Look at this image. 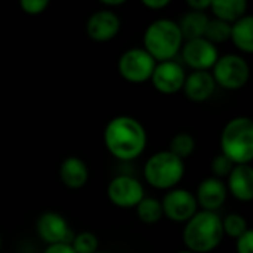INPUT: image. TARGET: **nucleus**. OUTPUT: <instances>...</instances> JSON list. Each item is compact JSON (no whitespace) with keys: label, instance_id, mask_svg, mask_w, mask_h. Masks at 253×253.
I'll return each instance as SVG.
<instances>
[{"label":"nucleus","instance_id":"29","mask_svg":"<svg viewBox=\"0 0 253 253\" xmlns=\"http://www.w3.org/2000/svg\"><path fill=\"white\" fill-rule=\"evenodd\" d=\"M43 253H76L73 251L70 243H58V245H49Z\"/></svg>","mask_w":253,"mask_h":253},{"label":"nucleus","instance_id":"14","mask_svg":"<svg viewBox=\"0 0 253 253\" xmlns=\"http://www.w3.org/2000/svg\"><path fill=\"white\" fill-rule=\"evenodd\" d=\"M227 185L222 179H218L215 176L206 178L200 182L197 193H196V202L197 206H200L206 212H216L227 200Z\"/></svg>","mask_w":253,"mask_h":253},{"label":"nucleus","instance_id":"20","mask_svg":"<svg viewBox=\"0 0 253 253\" xmlns=\"http://www.w3.org/2000/svg\"><path fill=\"white\" fill-rule=\"evenodd\" d=\"M209 16L205 12H194L190 10L187 12L181 21L178 22L182 39L185 40H193V39H200L205 36V30L209 22Z\"/></svg>","mask_w":253,"mask_h":253},{"label":"nucleus","instance_id":"27","mask_svg":"<svg viewBox=\"0 0 253 253\" xmlns=\"http://www.w3.org/2000/svg\"><path fill=\"white\" fill-rule=\"evenodd\" d=\"M19 6L24 13L27 15H40L49 6L47 0H21Z\"/></svg>","mask_w":253,"mask_h":253},{"label":"nucleus","instance_id":"6","mask_svg":"<svg viewBox=\"0 0 253 253\" xmlns=\"http://www.w3.org/2000/svg\"><path fill=\"white\" fill-rule=\"evenodd\" d=\"M211 74L218 86L228 90H237L249 82L251 68L240 55L227 53L216 59Z\"/></svg>","mask_w":253,"mask_h":253},{"label":"nucleus","instance_id":"10","mask_svg":"<svg viewBox=\"0 0 253 253\" xmlns=\"http://www.w3.org/2000/svg\"><path fill=\"white\" fill-rule=\"evenodd\" d=\"M185 70L182 65L173 59L157 62L154 67V71L150 77L153 86L156 90L165 95H173L182 90L184 82H185Z\"/></svg>","mask_w":253,"mask_h":253},{"label":"nucleus","instance_id":"35","mask_svg":"<svg viewBox=\"0 0 253 253\" xmlns=\"http://www.w3.org/2000/svg\"><path fill=\"white\" fill-rule=\"evenodd\" d=\"M96 253H107V252H96Z\"/></svg>","mask_w":253,"mask_h":253},{"label":"nucleus","instance_id":"7","mask_svg":"<svg viewBox=\"0 0 253 253\" xmlns=\"http://www.w3.org/2000/svg\"><path fill=\"white\" fill-rule=\"evenodd\" d=\"M156 61L142 47H133L122 53L117 62L119 74L130 83H144L150 80Z\"/></svg>","mask_w":253,"mask_h":253},{"label":"nucleus","instance_id":"24","mask_svg":"<svg viewBox=\"0 0 253 253\" xmlns=\"http://www.w3.org/2000/svg\"><path fill=\"white\" fill-rule=\"evenodd\" d=\"M71 248L76 253L99 252V240L90 231H82L71 240Z\"/></svg>","mask_w":253,"mask_h":253},{"label":"nucleus","instance_id":"1","mask_svg":"<svg viewBox=\"0 0 253 253\" xmlns=\"http://www.w3.org/2000/svg\"><path fill=\"white\" fill-rule=\"evenodd\" d=\"M104 144L108 153L122 160L138 159L147 147V132L139 120L130 116L111 119L104 129Z\"/></svg>","mask_w":253,"mask_h":253},{"label":"nucleus","instance_id":"23","mask_svg":"<svg viewBox=\"0 0 253 253\" xmlns=\"http://www.w3.org/2000/svg\"><path fill=\"white\" fill-rule=\"evenodd\" d=\"M230 33H231V24L215 18V19H209L203 37L215 44L230 40Z\"/></svg>","mask_w":253,"mask_h":253},{"label":"nucleus","instance_id":"17","mask_svg":"<svg viewBox=\"0 0 253 253\" xmlns=\"http://www.w3.org/2000/svg\"><path fill=\"white\" fill-rule=\"evenodd\" d=\"M59 179L67 188L79 190L84 187V184L87 182L89 169L82 159L70 156L59 166Z\"/></svg>","mask_w":253,"mask_h":253},{"label":"nucleus","instance_id":"33","mask_svg":"<svg viewBox=\"0 0 253 253\" xmlns=\"http://www.w3.org/2000/svg\"><path fill=\"white\" fill-rule=\"evenodd\" d=\"M178 253H193V252H190V251H181V252H178Z\"/></svg>","mask_w":253,"mask_h":253},{"label":"nucleus","instance_id":"30","mask_svg":"<svg viewBox=\"0 0 253 253\" xmlns=\"http://www.w3.org/2000/svg\"><path fill=\"white\" fill-rule=\"evenodd\" d=\"M187 4L194 12H205L211 7V0H188Z\"/></svg>","mask_w":253,"mask_h":253},{"label":"nucleus","instance_id":"16","mask_svg":"<svg viewBox=\"0 0 253 253\" xmlns=\"http://www.w3.org/2000/svg\"><path fill=\"white\" fill-rule=\"evenodd\" d=\"M228 178L227 191L240 202H251L253 199V169L249 165H236Z\"/></svg>","mask_w":253,"mask_h":253},{"label":"nucleus","instance_id":"8","mask_svg":"<svg viewBox=\"0 0 253 253\" xmlns=\"http://www.w3.org/2000/svg\"><path fill=\"white\" fill-rule=\"evenodd\" d=\"M107 196L114 206L130 209L138 206V203L145 197V193L142 184L136 178L120 175L110 181L107 187Z\"/></svg>","mask_w":253,"mask_h":253},{"label":"nucleus","instance_id":"11","mask_svg":"<svg viewBox=\"0 0 253 253\" xmlns=\"http://www.w3.org/2000/svg\"><path fill=\"white\" fill-rule=\"evenodd\" d=\"M182 58L194 71H208L215 65L219 53L213 43L200 37L185 42L182 46Z\"/></svg>","mask_w":253,"mask_h":253},{"label":"nucleus","instance_id":"22","mask_svg":"<svg viewBox=\"0 0 253 253\" xmlns=\"http://www.w3.org/2000/svg\"><path fill=\"white\" fill-rule=\"evenodd\" d=\"M196 150V139L187 133V132H179L176 133L172 141H170V147H169V151L176 156L178 159H181L182 162L185 159H188Z\"/></svg>","mask_w":253,"mask_h":253},{"label":"nucleus","instance_id":"5","mask_svg":"<svg viewBox=\"0 0 253 253\" xmlns=\"http://www.w3.org/2000/svg\"><path fill=\"white\" fill-rule=\"evenodd\" d=\"M185 175V165L169 150L153 154L144 166L145 181L159 190H169L179 184Z\"/></svg>","mask_w":253,"mask_h":253},{"label":"nucleus","instance_id":"26","mask_svg":"<svg viewBox=\"0 0 253 253\" xmlns=\"http://www.w3.org/2000/svg\"><path fill=\"white\" fill-rule=\"evenodd\" d=\"M234 166H236V165H233L225 156L219 154V156H216V157L212 160V172H213V176L218 178V179L227 178Z\"/></svg>","mask_w":253,"mask_h":253},{"label":"nucleus","instance_id":"2","mask_svg":"<svg viewBox=\"0 0 253 253\" xmlns=\"http://www.w3.org/2000/svg\"><path fill=\"white\" fill-rule=\"evenodd\" d=\"M222 239V218L216 212H197L185 222L182 231L184 245L193 253L212 252L221 245Z\"/></svg>","mask_w":253,"mask_h":253},{"label":"nucleus","instance_id":"34","mask_svg":"<svg viewBox=\"0 0 253 253\" xmlns=\"http://www.w3.org/2000/svg\"><path fill=\"white\" fill-rule=\"evenodd\" d=\"M0 248H1V239H0Z\"/></svg>","mask_w":253,"mask_h":253},{"label":"nucleus","instance_id":"13","mask_svg":"<svg viewBox=\"0 0 253 253\" xmlns=\"http://www.w3.org/2000/svg\"><path fill=\"white\" fill-rule=\"evenodd\" d=\"M120 18L110 9H99L93 12L86 22V33L95 42L113 40L120 31Z\"/></svg>","mask_w":253,"mask_h":253},{"label":"nucleus","instance_id":"3","mask_svg":"<svg viewBox=\"0 0 253 253\" xmlns=\"http://www.w3.org/2000/svg\"><path fill=\"white\" fill-rule=\"evenodd\" d=\"M182 34L178 22L160 18L153 21L144 33V50H147L156 62L170 61L182 47Z\"/></svg>","mask_w":253,"mask_h":253},{"label":"nucleus","instance_id":"25","mask_svg":"<svg viewBox=\"0 0 253 253\" xmlns=\"http://www.w3.org/2000/svg\"><path fill=\"white\" fill-rule=\"evenodd\" d=\"M222 230H224V236L227 234L233 239H239L242 234H245L249 230V227H248V221L243 216L237 213H231L222 219Z\"/></svg>","mask_w":253,"mask_h":253},{"label":"nucleus","instance_id":"12","mask_svg":"<svg viewBox=\"0 0 253 253\" xmlns=\"http://www.w3.org/2000/svg\"><path fill=\"white\" fill-rule=\"evenodd\" d=\"M36 230L39 237L47 245L71 243V231L64 216L56 212H44L39 216Z\"/></svg>","mask_w":253,"mask_h":253},{"label":"nucleus","instance_id":"21","mask_svg":"<svg viewBox=\"0 0 253 253\" xmlns=\"http://www.w3.org/2000/svg\"><path fill=\"white\" fill-rule=\"evenodd\" d=\"M136 215L144 224L153 225L163 218L162 203L154 197H144L136 206Z\"/></svg>","mask_w":253,"mask_h":253},{"label":"nucleus","instance_id":"18","mask_svg":"<svg viewBox=\"0 0 253 253\" xmlns=\"http://www.w3.org/2000/svg\"><path fill=\"white\" fill-rule=\"evenodd\" d=\"M216 19L228 24H234L246 15L248 1L246 0H212L211 7Z\"/></svg>","mask_w":253,"mask_h":253},{"label":"nucleus","instance_id":"15","mask_svg":"<svg viewBox=\"0 0 253 253\" xmlns=\"http://www.w3.org/2000/svg\"><path fill=\"white\" fill-rule=\"evenodd\" d=\"M216 83L209 71H193L185 77L182 90L190 101H208L215 92Z\"/></svg>","mask_w":253,"mask_h":253},{"label":"nucleus","instance_id":"19","mask_svg":"<svg viewBox=\"0 0 253 253\" xmlns=\"http://www.w3.org/2000/svg\"><path fill=\"white\" fill-rule=\"evenodd\" d=\"M230 39L234 43V46L245 52H253V18L251 15H245L234 24H231V33Z\"/></svg>","mask_w":253,"mask_h":253},{"label":"nucleus","instance_id":"32","mask_svg":"<svg viewBox=\"0 0 253 253\" xmlns=\"http://www.w3.org/2000/svg\"><path fill=\"white\" fill-rule=\"evenodd\" d=\"M101 3L105 4V6L113 7V6H122V4H125V0H102Z\"/></svg>","mask_w":253,"mask_h":253},{"label":"nucleus","instance_id":"31","mask_svg":"<svg viewBox=\"0 0 253 253\" xmlns=\"http://www.w3.org/2000/svg\"><path fill=\"white\" fill-rule=\"evenodd\" d=\"M169 0H142V4L148 9H163L169 6Z\"/></svg>","mask_w":253,"mask_h":253},{"label":"nucleus","instance_id":"28","mask_svg":"<svg viewBox=\"0 0 253 253\" xmlns=\"http://www.w3.org/2000/svg\"><path fill=\"white\" fill-rule=\"evenodd\" d=\"M236 252L253 253V231L248 230L239 239H236Z\"/></svg>","mask_w":253,"mask_h":253},{"label":"nucleus","instance_id":"4","mask_svg":"<svg viewBox=\"0 0 253 253\" xmlns=\"http://www.w3.org/2000/svg\"><path fill=\"white\" fill-rule=\"evenodd\" d=\"M221 154L233 165H249L253 160V122L251 117L230 120L221 133Z\"/></svg>","mask_w":253,"mask_h":253},{"label":"nucleus","instance_id":"9","mask_svg":"<svg viewBox=\"0 0 253 253\" xmlns=\"http://www.w3.org/2000/svg\"><path fill=\"white\" fill-rule=\"evenodd\" d=\"M162 209L163 216L175 222H187L197 213V202L191 191L184 188L170 190L163 197Z\"/></svg>","mask_w":253,"mask_h":253}]
</instances>
